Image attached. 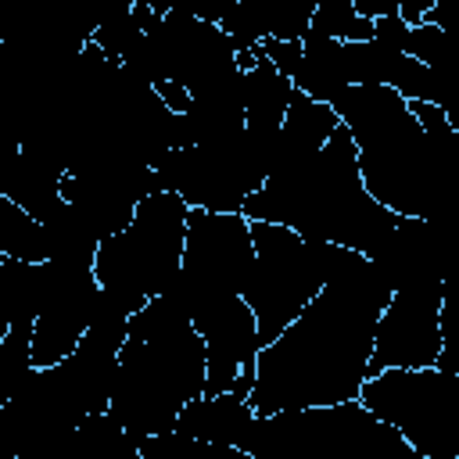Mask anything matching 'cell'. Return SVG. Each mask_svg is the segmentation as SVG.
<instances>
[{
    "mask_svg": "<svg viewBox=\"0 0 459 459\" xmlns=\"http://www.w3.org/2000/svg\"><path fill=\"white\" fill-rule=\"evenodd\" d=\"M387 294L362 251L330 244L326 280L316 298L255 351L247 394L255 416L359 398Z\"/></svg>",
    "mask_w": 459,
    "mask_h": 459,
    "instance_id": "1",
    "label": "cell"
},
{
    "mask_svg": "<svg viewBox=\"0 0 459 459\" xmlns=\"http://www.w3.org/2000/svg\"><path fill=\"white\" fill-rule=\"evenodd\" d=\"M355 143L359 179L394 215L445 219L459 179V126L423 133L409 100L380 82H351L330 100Z\"/></svg>",
    "mask_w": 459,
    "mask_h": 459,
    "instance_id": "2",
    "label": "cell"
},
{
    "mask_svg": "<svg viewBox=\"0 0 459 459\" xmlns=\"http://www.w3.org/2000/svg\"><path fill=\"white\" fill-rule=\"evenodd\" d=\"M197 394H204V341L165 294H154L129 312L108 412L140 445L172 430L179 409Z\"/></svg>",
    "mask_w": 459,
    "mask_h": 459,
    "instance_id": "3",
    "label": "cell"
},
{
    "mask_svg": "<svg viewBox=\"0 0 459 459\" xmlns=\"http://www.w3.org/2000/svg\"><path fill=\"white\" fill-rule=\"evenodd\" d=\"M240 212L247 219H265L298 230L305 240H326L341 247L366 251L398 215L373 201L359 179L355 143L337 122L312 161L294 172L265 176Z\"/></svg>",
    "mask_w": 459,
    "mask_h": 459,
    "instance_id": "4",
    "label": "cell"
},
{
    "mask_svg": "<svg viewBox=\"0 0 459 459\" xmlns=\"http://www.w3.org/2000/svg\"><path fill=\"white\" fill-rule=\"evenodd\" d=\"M186 201L172 190H154L136 201L129 222L97 240L93 276L100 290L126 312L161 294L179 273L186 237Z\"/></svg>",
    "mask_w": 459,
    "mask_h": 459,
    "instance_id": "5",
    "label": "cell"
},
{
    "mask_svg": "<svg viewBox=\"0 0 459 459\" xmlns=\"http://www.w3.org/2000/svg\"><path fill=\"white\" fill-rule=\"evenodd\" d=\"M359 402L394 427L420 459H459V373L387 366L362 380Z\"/></svg>",
    "mask_w": 459,
    "mask_h": 459,
    "instance_id": "6",
    "label": "cell"
},
{
    "mask_svg": "<svg viewBox=\"0 0 459 459\" xmlns=\"http://www.w3.org/2000/svg\"><path fill=\"white\" fill-rule=\"evenodd\" d=\"M251 273L244 280V301L255 312V333L258 348L269 344L323 287L330 244L326 240H305L298 230L251 219Z\"/></svg>",
    "mask_w": 459,
    "mask_h": 459,
    "instance_id": "7",
    "label": "cell"
},
{
    "mask_svg": "<svg viewBox=\"0 0 459 459\" xmlns=\"http://www.w3.org/2000/svg\"><path fill=\"white\" fill-rule=\"evenodd\" d=\"M255 244L251 219L244 212H186L183 258L172 283L161 290L186 319L244 290Z\"/></svg>",
    "mask_w": 459,
    "mask_h": 459,
    "instance_id": "8",
    "label": "cell"
},
{
    "mask_svg": "<svg viewBox=\"0 0 459 459\" xmlns=\"http://www.w3.org/2000/svg\"><path fill=\"white\" fill-rule=\"evenodd\" d=\"M448 276H423L394 287L377 316L369 373L387 366H434L441 351V301Z\"/></svg>",
    "mask_w": 459,
    "mask_h": 459,
    "instance_id": "9",
    "label": "cell"
},
{
    "mask_svg": "<svg viewBox=\"0 0 459 459\" xmlns=\"http://www.w3.org/2000/svg\"><path fill=\"white\" fill-rule=\"evenodd\" d=\"M190 323L204 341V394L226 391L240 369L255 366L258 333H255V312L247 308L244 294L201 308L197 316H190Z\"/></svg>",
    "mask_w": 459,
    "mask_h": 459,
    "instance_id": "10",
    "label": "cell"
},
{
    "mask_svg": "<svg viewBox=\"0 0 459 459\" xmlns=\"http://www.w3.org/2000/svg\"><path fill=\"white\" fill-rule=\"evenodd\" d=\"M251 380H255V366L240 369L226 391L190 398L179 409L172 430L176 434H186V437H197V441H208V445H233L237 448L240 437H244V430L255 420V409L247 402Z\"/></svg>",
    "mask_w": 459,
    "mask_h": 459,
    "instance_id": "11",
    "label": "cell"
},
{
    "mask_svg": "<svg viewBox=\"0 0 459 459\" xmlns=\"http://www.w3.org/2000/svg\"><path fill=\"white\" fill-rule=\"evenodd\" d=\"M316 4L319 0H237L219 18V29L233 39L237 54L255 50L262 39H301Z\"/></svg>",
    "mask_w": 459,
    "mask_h": 459,
    "instance_id": "12",
    "label": "cell"
},
{
    "mask_svg": "<svg viewBox=\"0 0 459 459\" xmlns=\"http://www.w3.org/2000/svg\"><path fill=\"white\" fill-rule=\"evenodd\" d=\"M337 115L326 100H312L305 93H290L280 133H276V151H273V165L269 176H283L301 169L305 161H312L319 154V147L326 143V136L333 133Z\"/></svg>",
    "mask_w": 459,
    "mask_h": 459,
    "instance_id": "13",
    "label": "cell"
},
{
    "mask_svg": "<svg viewBox=\"0 0 459 459\" xmlns=\"http://www.w3.org/2000/svg\"><path fill=\"white\" fill-rule=\"evenodd\" d=\"M290 86L312 100H333L344 86L355 82L348 39H326V36H301V54L294 68L287 72Z\"/></svg>",
    "mask_w": 459,
    "mask_h": 459,
    "instance_id": "14",
    "label": "cell"
},
{
    "mask_svg": "<svg viewBox=\"0 0 459 459\" xmlns=\"http://www.w3.org/2000/svg\"><path fill=\"white\" fill-rule=\"evenodd\" d=\"M61 176H65V169H57L54 161L18 147L0 165V194L11 197L14 204H22L29 215H36L43 222L61 204Z\"/></svg>",
    "mask_w": 459,
    "mask_h": 459,
    "instance_id": "15",
    "label": "cell"
},
{
    "mask_svg": "<svg viewBox=\"0 0 459 459\" xmlns=\"http://www.w3.org/2000/svg\"><path fill=\"white\" fill-rule=\"evenodd\" d=\"M240 72H244V126L276 133L283 122V111H287V100L294 93L290 79L262 54V47L255 50V61Z\"/></svg>",
    "mask_w": 459,
    "mask_h": 459,
    "instance_id": "16",
    "label": "cell"
},
{
    "mask_svg": "<svg viewBox=\"0 0 459 459\" xmlns=\"http://www.w3.org/2000/svg\"><path fill=\"white\" fill-rule=\"evenodd\" d=\"M0 255L14 262H47V226L0 194Z\"/></svg>",
    "mask_w": 459,
    "mask_h": 459,
    "instance_id": "17",
    "label": "cell"
},
{
    "mask_svg": "<svg viewBox=\"0 0 459 459\" xmlns=\"http://www.w3.org/2000/svg\"><path fill=\"white\" fill-rule=\"evenodd\" d=\"M405 54L416 57L427 68H445L452 65V50H448V29L434 25V22H416L409 25V43Z\"/></svg>",
    "mask_w": 459,
    "mask_h": 459,
    "instance_id": "18",
    "label": "cell"
},
{
    "mask_svg": "<svg viewBox=\"0 0 459 459\" xmlns=\"http://www.w3.org/2000/svg\"><path fill=\"white\" fill-rule=\"evenodd\" d=\"M373 39L384 43V47L405 50V43H409V25L398 18V11H394V14H380V18H373Z\"/></svg>",
    "mask_w": 459,
    "mask_h": 459,
    "instance_id": "19",
    "label": "cell"
},
{
    "mask_svg": "<svg viewBox=\"0 0 459 459\" xmlns=\"http://www.w3.org/2000/svg\"><path fill=\"white\" fill-rule=\"evenodd\" d=\"M237 0H172L169 11H183V14H194V18H204V22H219Z\"/></svg>",
    "mask_w": 459,
    "mask_h": 459,
    "instance_id": "20",
    "label": "cell"
},
{
    "mask_svg": "<svg viewBox=\"0 0 459 459\" xmlns=\"http://www.w3.org/2000/svg\"><path fill=\"white\" fill-rule=\"evenodd\" d=\"M437 0H398V18L405 25H416V22H427L434 14Z\"/></svg>",
    "mask_w": 459,
    "mask_h": 459,
    "instance_id": "21",
    "label": "cell"
},
{
    "mask_svg": "<svg viewBox=\"0 0 459 459\" xmlns=\"http://www.w3.org/2000/svg\"><path fill=\"white\" fill-rule=\"evenodd\" d=\"M348 4L362 18H380V14H394L398 11V0H348Z\"/></svg>",
    "mask_w": 459,
    "mask_h": 459,
    "instance_id": "22",
    "label": "cell"
},
{
    "mask_svg": "<svg viewBox=\"0 0 459 459\" xmlns=\"http://www.w3.org/2000/svg\"><path fill=\"white\" fill-rule=\"evenodd\" d=\"M133 4H147V7L158 11V14H165V11L172 7V0H133Z\"/></svg>",
    "mask_w": 459,
    "mask_h": 459,
    "instance_id": "23",
    "label": "cell"
}]
</instances>
